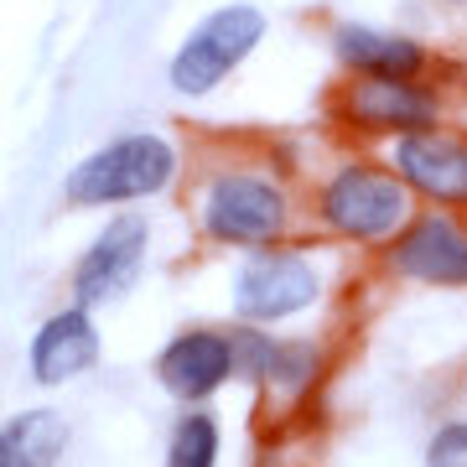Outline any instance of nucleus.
I'll use <instances>...</instances> for the list:
<instances>
[{
  "label": "nucleus",
  "instance_id": "obj_1",
  "mask_svg": "<svg viewBox=\"0 0 467 467\" xmlns=\"http://www.w3.org/2000/svg\"><path fill=\"white\" fill-rule=\"evenodd\" d=\"M198 229L218 244H239V250L281 244L291 229V192L260 161L218 167L198 187Z\"/></svg>",
  "mask_w": 467,
  "mask_h": 467
},
{
  "label": "nucleus",
  "instance_id": "obj_2",
  "mask_svg": "<svg viewBox=\"0 0 467 467\" xmlns=\"http://www.w3.org/2000/svg\"><path fill=\"white\" fill-rule=\"evenodd\" d=\"M182 171V150L177 140L156 130H130L115 135L109 146L88 150L78 167L67 171L63 198L73 208H119V202H140L167 192Z\"/></svg>",
  "mask_w": 467,
  "mask_h": 467
},
{
  "label": "nucleus",
  "instance_id": "obj_3",
  "mask_svg": "<svg viewBox=\"0 0 467 467\" xmlns=\"http://www.w3.org/2000/svg\"><path fill=\"white\" fill-rule=\"evenodd\" d=\"M416 218V192L395 167L348 161L317 187V223L348 244H395Z\"/></svg>",
  "mask_w": 467,
  "mask_h": 467
},
{
  "label": "nucleus",
  "instance_id": "obj_4",
  "mask_svg": "<svg viewBox=\"0 0 467 467\" xmlns=\"http://www.w3.org/2000/svg\"><path fill=\"white\" fill-rule=\"evenodd\" d=\"M270 21L260 5H244V0H234V5H218L208 16L187 32V42L171 52L167 63V84L171 94H182V99H202V94H213L218 84H229V73L244 57H250L260 42H265Z\"/></svg>",
  "mask_w": 467,
  "mask_h": 467
},
{
  "label": "nucleus",
  "instance_id": "obj_5",
  "mask_svg": "<svg viewBox=\"0 0 467 467\" xmlns=\"http://www.w3.org/2000/svg\"><path fill=\"white\" fill-rule=\"evenodd\" d=\"M317 296H322V270L301 250H285V244L250 250L234 270V317L244 327H270V322L296 317L306 306H317Z\"/></svg>",
  "mask_w": 467,
  "mask_h": 467
},
{
  "label": "nucleus",
  "instance_id": "obj_6",
  "mask_svg": "<svg viewBox=\"0 0 467 467\" xmlns=\"http://www.w3.org/2000/svg\"><path fill=\"white\" fill-rule=\"evenodd\" d=\"M333 115L358 135H410L436 125L441 99L420 78H348L333 94Z\"/></svg>",
  "mask_w": 467,
  "mask_h": 467
},
{
  "label": "nucleus",
  "instance_id": "obj_7",
  "mask_svg": "<svg viewBox=\"0 0 467 467\" xmlns=\"http://www.w3.org/2000/svg\"><path fill=\"white\" fill-rule=\"evenodd\" d=\"M146 250H150V223L140 213H115L94 234V244L78 254V265H73V301L78 306H104V301L125 296L146 265Z\"/></svg>",
  "mask_w": 467,
  "mask_h": 467
},
{
  "label": "nucleus",
  "instance_id": "obj_8",
  "mask_svg": "<svg viewBox=\"0 0 467 467\" xmlns=\"http://www.w3.org/2000/svg\"><path fill=\"white\" fill-rule=\"evenodd\" d=\"M389 167L405 177V187L431 208H467V135L426 125V130L395 135L389 150Z\"/></svg>",
  "mask_w": 467,
  "mask_h": 467
},
{
  "label": "nucleus",
  "instance_id": "obj_9",
  "mask_svg": "<svg viewBox=\"0 0 467 467\" xmlns=\"http://www.w3.org/2000/svg\"><path fill=\"white\" fill-rule=\"evenodd\" d=\"M389 270L416 285H467V223L447 208H426L389 244Z\"/></svg>",
  "mask_w": 467,
  "mask_h": 467
},
{
  "label": "nucleus",
  "instance_id": "obj_10",
  "mask_svg": "<svg viewBox=\"0 0 467 467\" xmlns=\"http://www.w3.org/2000/svg\"><path fill=\"white\" fill-rule=\"evenodd\" d=\"M239 374V353H234V337L229 333H213V327H187L156 353V379L167 389L171 400H187L198 405L208 400L213 389Z\"/></svg>",
  "mask_w": 467,
  "mask_h": 467
},
{
  "label": "nucleus",
  "instance_id": "obj_11",
  "mask_svg": "<svg viewBox=\"0 0 467 467\" xmlns=\"http://www.w3.org/2000/svg\"><path fill=\"white\" fill-rule=\"evenodd\" d=\"M99 364V327L88 317V306H67V312H52L42 327L32 333V348H26V368H32L36 384H67L88 374Z\"/></svg>",
  "mask_w": 467,
  "mask_h": 467
},
{
  "label": "nucleus",
  "instance_id": "obj_12",
  "mask_svg": "<svg viewBox=\"0 0 467 467\" xmlns=\"http://www.w3.org/2000/svg\"><path fill=\"white\" fill-rule=\"evenodd\" d=\"M333 57L353 78H420L426 63H431V52L420 47L416 36L379 32V26H364V21L333 26Z\"/></svg>",
  "mask_w": 467,
  "mask_h": 467
},
{
  "label": "nucleus",
  "instance_id": "obj_13",
  "mask_svg": "<svg viewBox=\"0 0 467 467\" xmlns=\"http://www.w3.org/2000/svg\"><path fill=\"white\" fill-rule=\"evenodd\" d=\"M67 451L63 410H21L0 431V467H57Z\"/></svg>",
  "mask_w": 467,
  "mask_h": 467
},
{
  "label": "nucleus",
  "instance_id": "obj_14",
  "mask_svg": "<svg viewBox=\"0 0 467 467\" xmlns=\"http://www.w3.org/2000/svg\"><path fill=\"white\" fill-rule=\"evenodd\" d=\"M218 420L208 410H187L167 436V467H213L218 462Z\"/></svg>",
  "mask_w": 467,
  "mask_h": 467
},
{
  "label": "nucleus",
  "instance_id": "obj_15",
  "mask_svg": "<svg viewBox=\"0 0 467 467\" xmlns=\"http://www.w3.org/2000/svg\"><path fill=\"white\" fill-rule=\"evenodd\" d=\"M426 467H467V420L436 426L426 441Z\"/></svg>",
  "mask_w": 467,
  "mask_h": 467
},
{
  "label": "nucleus",
  "instance_id": "obj_16",
  "mask_svg": "<svg viewBox=\"0 0 467 467\" xmlns=\"http://www.w3.org/2000/svg\"><path fill=\"white\" fill-rule=\"evenodd\" d=\"M441 5H467V0H441Z\"/></svg>",
  "mask_w": 467,
  "mask_h": 467
}]
</instances>
